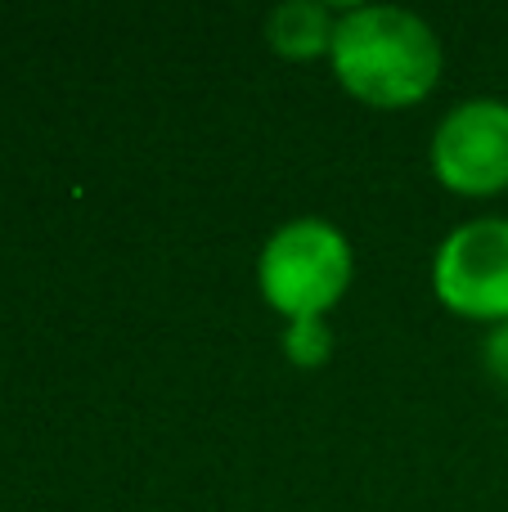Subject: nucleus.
Returning a JSON list of instances; mask_svg holds the SVG:
<instances>
[{"label": "nucleus", "instance_id": "0eeeda50", "mask_svg": "<svg viewBox=\"0 0 508 512\" xmlns=\"http://www.w3.org/2000/svg\"><path fill=\"white\" fill-rule=\"evenodd\" d=\"M482 355H486V373H491L500 387H508V319H504V324H495L491 333H486Z\"/></svg>", "mask_w": 508, "mask_h": 512}, {"label": "nucleus", "instance_id": "f03ea898", "mask_svg": "<svg viewBox=\"0 0 508 512\" xmlns=\"http://www.w3.org/2000/svg\"><path fill=\"white\" fill-rule=\"evenodd\" d=\"M356 279V252L338 225L320 216H297L279 225L257 256L261 301L284 324L297 319H324Z\"/></svg>", "mask_w": 508, "mask_h": 512}, {"label": "nucleus", "instance_id": "f257e3e1", "mask_svg": "<svg viewBox=\"0 0 508 512\" xmlns=\"http://www.w3.org/2000/svg\"><path fill=\"white\" fill-rule=\"evenodd\" d=\"M333 77L365 108H414L441 81V41L414 9L351 5L333 32Z\"/></svg>", "mask_w": 508, "mask_h": 512}, {"label": "nucleus", "instance_id": "423d86ee", "mask_svg": "<svg viewBox=\"0 0 508 512\" xmlns=\"http://www.w3.org/2000/svg\"><path fill=\"white\" fill-rule=\"evenodd\" d=\"M284 355L297 369H320L333 355V333L324 319H297L284 328Z\"/></svg>", "mask_w": 508, "mask_h": 512}, {"label": "nucleus", "instance_id": "20e7f679", "mask_svg": "<svg viewBox=\"0 0 508 512\" xmlns=\"http://www.w3.org/2000/svg\"><path fill=\"white\" fill-rule=\"evenodd\" d=\"M432 176L459 198H495L508 189V104L464 99L432 131Z\"/></svg>", "mask_w": 508, "mask_h": 512}, {"label": "nucleus", "instance_id": "39448f33", "mask_svg": "<svg viewBox=\"0 0 508 512\" xmlns=\"http://www.w3.org/2000/svg\"><path fill=\"white\" fill-rule=\"evenodd\" d=\"M333 32H338V14H333L329 5H320V0H288V5H279L266 23L270 50L288 63L329 59Z\"/></svg>", "mask_w": 508, "mask_h": 512}, {"label": "nucleus", "instance_id": "7ed1b4c3", "mask_svg": "<svg viewBox=\"0 0 508 512\" xmlns=\"http://www.w3.org/2000/svg\"><path fill=\"white\" fill-rule=\"evenodd\" d=\"M432 292L459 319H508V216H482L441 239L432 256Z\"/></svg>", "mask_w": 508, "mask_h": 512}]
</instances>
